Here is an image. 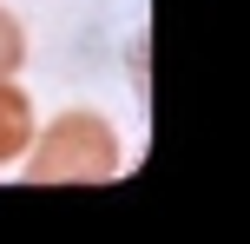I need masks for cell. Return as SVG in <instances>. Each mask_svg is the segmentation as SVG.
<instances>
[{"mask_svg": "<svg viewBox=\"0 0 250 244\" xmlns=\"http://www.w3.org/2000/svg\"><path fill=\"white\" fill-rule=\"evenodd\" d=\"M26 185H105L119 178V132L92 106H66L53 126H33L26 145Z\"/></svg>", "mask_w": 250, "mask_h": 244, "instance_id": "cell-1", "label": "cell"}, {"mask_svg": "<svg viewBox=\"0 0 250 244\" xmlns=\"http://www.w3.org/2000/svg\"><path fill=\"white\" fill-rule=\"evenodd\" d=\"M33 99H26L13 79H0V165H20V152L33 145Z\"/></svg>", "mask_w": 250, "mask_h": 244, "instance_id": "cell-2", "label": "cell"}, {"mask_svg": "<svg viewBox=\"0 0 250 244\" xmlns=\"http://www.w3.org/2000/svg\"><path fill=\"white\" fill-rule=\"evenodd\" d=\"M20 60H26V26L13 20L7 7H0V79H13V73H20Z\"/></svg>", "mask_w": 250, "mask_h": 244, "instance_id": "cell-3", "label": "cell"}]
</instances>
